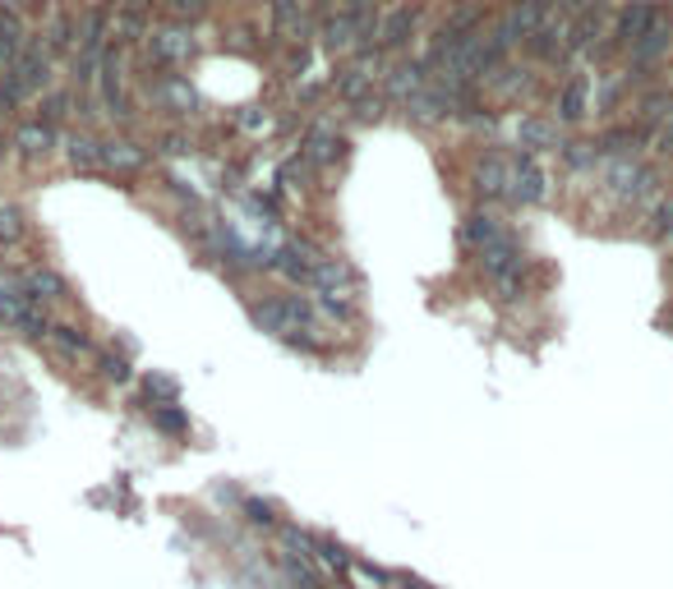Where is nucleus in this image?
<instances>
[{
    "label": "nucleus",
    "mask_w": 673,
    "mask_h": 589,
    "mask_svg": "<svg viewBox=\"0 0 673 589\" xmlns=\"http://www.w3.org/2000/svg\"><path fill=\"white\" fill-rule=\"evenodd\" d=\"M660 5H664V0H619V5H613V18H609V33L600 37V47H595L586 61H582V70L605 74L613 65H623V55L650 28V18H656Z\"/></svg>",
    "instance_id": "1"
},
{
    "label": "nucleus",
    "mask_w": 673,
    "mask_h": 589,
    "mask_svg": "<svg viewBox=\"0 0 673 589\" xmlns=\"http://www.w3.org/2000/svg\"><path fill=\"white\" fill-rule=\"evenodd\" d=\"M199 28H185V24H158L139 47H134V78L139 74H171V70H185L189 61L199 55Z\"/></svg>",
    "instance_id": "2"
},
{
    "label": "nucleus",
    "mask_w": 673,
    "mask_h": 589,
    "mask_svg": "<svg viewBox=\"0 0 673 589\" xmlns=\"http://www.w3.org/2000/svg\"><path fill=\"white\" fill-rule=\"evenodd\" d=\"M438 0H392L388 14H383V28H378V51L388 55H407L425 42V28H429V14H434Z\"/></svg>",
    "instance_id": "3"
},
{
    "label": "nucleus",
    "mask_w": 673,
    "mask_h": 589,
    "mask_svg": "<svg viewBox=\"0 0 673 589\" xmlns=\"http://www.w3.org/2000/svg\"><path fill=\"white\" fill-rule=\"evenodd\" d=\"M249 318H254L263 331H273V337H291L300 327H323L319 323V309H314V294H263V300H249Z\"/></svg>",
    "instance_id": "4"
},
{
    "label": "nucleus",
    "mask_w": 673,
    "mask_h": 589,
    "mask_svg": "<svg viewBox=\"0 0 673 589\" xmlns=\"http://www.w3.org/2000/svg\"><path fill=\"white\" fill-rule=\"evenodd\" d=\"M51 323H55V313L42 309V304H33L14 272H0V327L24 331L28 341H47Z\"/></svg>",
    "instance_id": "5"
},
{
    "label": "nucleus",
    "mask_w": 673,
    "mask_h": 589,
    "mask_svg": "<svg viewBox=\"0 0 673 589\" xmlns=\"http://www.w3.org/2000/svg\"><path fill=\"white\" fill-rule=\"evenodd\" d=\"M549 199H553V171L545 166V156L512 148L508 152V203L545 208Z\"/></svg>",
    "instance_id": "6"
},
{
    "label": "nucleus",
    "mask_w": 673,
    "mask_h": 589,
    "mask_svg": "<svg viewBox=\"0 0 673 589\" xmlns=\"http://www.w3.org/2000/svg\"><path fill=\"white\" fill-rule=\"evenodd\" d=\"M263 18H267V61H273V51H282V47L314 42L310 0H267Z\"/></svg>",
    "instance_id": "7"
},
{
    "label": "nucleus",
    "mask_w": 673,
    "mask_h": 589,
    "mask_svg": "<svg viewBox=\"0 0 673 589\" xmlns=\"http://www.w3.org/2000/svg\"><path fill=\"white\" fill-rule=\"evenodd\" d=\"M152 162H158V152H152L144 134H121V129L102 134V175L107 180H139Z\"/></svg>",
    "instance_id": "8"
},
{
    "label": "nucleus",
    "mask_w": 673,
    "mask_h": 589,
    "mask_svg": "<svg viewBox=\"0 0 673 589\" xmlns=\"http://www.w3.org/2000/svg\"><path fill=\"white\" fill-rule=\"evenodd\" d=\"M61 139L65 134L47 125V121H37V115H18V121L10 125V148H14V162L18 166H28V171H42L55 152H61Z\"/></svg>",
    "instance_id": "9"
},
{
    "label": "nucleus",
    "mask_w": 673,
    "mask_h": 589,
    "mask_svg": "<svg viewBox=\"0 0 673 589\" xmlns=\"http://www.w3.org/2000/svg\"><path fill=\"white\" fill-rule=\"evenodd\" d=\"M590 102H595V74L576 65V70L563 78V84H559V92H553L549 115H553V121H559L568 134H576V129L590 125V115H595Z\"/></svg>",
    "instance_id": "10"
},
{
    "label": "nucleus",
    "mask_w": 673,
    "mask_h": 589,
    "mask_svg": "<svg viewBox=\"0 0 673 589\" xmlns=\"http://www.w3.org/2000/svg\"><path fill=\"white\" fill-rule=\"evenodd\" d=\"M10 70H14V78H18V88L28 92V106H33V97H42V92L55 84V74H61V61H55V55L42 47V37L33 33Z\"/></svg>",
    "instance_id": "11"
},
{
    "label": "nucleus",
    "mask_w": 673,
    "mask_h": 589,
    "mask_svg": "<svg viewBox=\"0 0 673 589\" xmlns=\"http://www.w3.org/2000/svg\"><path fill=\"white\" fill-rule=\"evenodd\" d=\"M466 185L475 193V208H498V203H508V156L503 152H479L475 156V166L466 175Z\"/></svg>",
    "instance_id": "12"
},
{
    "label": "nucleus",
    "mask_w": 673,
    "mask_h": 589,
    "mask_svg": "<svg viewBox=\"0 0 673 589\" xmlns=\"http://www.w3.org/2000/svg\"><path fill=\"white\" fill-rule=\"evenodd\" d=\"M563 139H568V129L553 121L549 111H522V115H516V125H512V148L535 152V156L559 152Z\"/></svg>",
    "instance_id": "13"
},
{
    "label": "nucleus",
    "mask_w": 673,
    "mask_h": 589,
    "mask_svg": "<svg viewBox=\"0 0 673 589\" xmlns=\"http://www.w3.org/2000/svg\"><path fill=\"white\" fill-rule=\"evenodd\" d=\"M162 24L158 0H115V18H111V42L139 47L144 37Z\"/></svg>",
    "instance_id": "14"
},
{
    "label": "nucleus",
    "mask_w": 673,
    "mask_h": 589,
    "mask_svg": "<svg viewBox=\"0 0 673 589\" xmlns=\"http://www.w3.org/2000/svg\"><path fill=\"white\" fill-rule=\"evenodd\" d=\"M595 152H600V162H613V156H641L650 148V129L637 125V121H609L590 134Z\"/></svg>",
    "instance_id": "15"
},
{
    "label": "nucleus",
    "mask_w": 673,
    "mask_h": 589,
    "mask_svg": "<svg viewBox=\"0 0 673 589\" xmlns=\"http://www.w3.org/2000/svg\"><path fill=\"white\" fill-rule=\"evenodd\" d=\"M14 277H18V286H24V294H28L33 304H42V309H51V313L74 300V294H70V281H65L51 263H28V267H18Z\"/></svg>",
    "instance_id": "16"
},
{
    "label": "nucleus",
    "mask_w": 673,
    "mask_h": 589,
    "mask_svg": "<svg viewBox=\"0 0 673 589\" xmlns=\"http://www.w3.org/2000/svg\"><path fill=\"white\" fill-rule=\"evenodd\" d=\"M397 111L407 115L411 125H452V115H457V102H452V92L444 84H425L420 92H411L407 102H397Z\"/></svg>",
    "instance_id": "17"
},
{
    "label": "nucleus",
    "mask_w": 673,
    "mask_h": 589,
    "mask_svg": "<svg viewBox=\"0 0 673 589\" xmlns=\"http://www.w3.org/2000/svg\"><path fill=\"white\" fill-rule=\"evenodd\" d=\"M632 97H637V84H632V78L619 65L605 70V74H595V102H590L595 121H600V125L619 121V111H627Z\"/></svg>",
    "instance_id": "18"
},
{
    "label": "nucleus",
    "mask_w": 673,
    "mask_h": 589,
    "mask_svg": "<svg viewBox=\"0 0 673 589\" xmlns=\"http://www.w3.org/2000/svg\"><path fill=\"white\" fill-rule=\"evenodd\" d=\"M425 84H429V70H425V61H420V51L392 55L388 70H383V78H378V88L388 92V102H392V106H397V102H407V97L420 92Z\"/></svg>",
    "instance_id": "19"
},
{
    "label": "nucleus",
    "mask_w": 673,
    "mask_h": 589,
    "mask_svg": "<svg viewBox=\"0 0 673 589\" xmlns=\"http://www.w3.org/2000/svg\"><path fill=\"white\" fill-rule=\"evenodd\" d=\"M669 115H673V78H656V84L637 88V97L627 102V121H637L646 129L664 125Z\"/></svg>",
    "instance_id": "20"
},
{
    "label": "nucleus",
    "mask_w": 673,
    "mask_h": 589,
    "mask_svg": "<svg viewBox=\"0 0 673 589\" xmlns=\"http://www.w3.org/2000/svg\"><path fill=\"white\" fill-rule=\"evenodd\" d=\"M42 346H47L61 364H92V355H98V341H92L79 323H61V318L51 323V331H47Z\"/></svg>",
    "instance_id": "21"
},
{
    "label": "nucleus",
    "mask_w": 673,
    "mask_h": 589,
    "mask_svg": "<svg viewBox=\"0 0 673 589\" xmlns=\"http://www.w3.org/2000/svg\"><path fill=\"white\" fill-rule=\"evenodd\" d=\"M296 152L323 175V171H333L341 156H346V134H337L333 125H310V129L300 134V148Z\"/></svg>",
    "instance_id": "22"
},
{
    "label": "nucleus",
    "mask_w": 673,
    "mask_h": 589,
    "mask_svg": "<svg viewBox=\"0 0 673 589\" xmlns=\"http://www.w3.org/2000/svg\"><path fill=\"white\" fill-rule=\"evenodd\" d=\"M522 263H526V253H522V240H516L512 230H503L494 245H485V249L475 253V267L485 272V281H489V286H494V281H503L508 272H516Z\"/></svg>",
    "instance_id": "23"
},
{
    "label": "nucleus",
    "mask_w": 673,
    "mask_h": 589,
    "mask_svg": "<svg viewBox=\"0 0 673 589\" xmlns=\"http://www.w3.org/2000/svg\"><path fill=\"white\" fill-rule=\"evenodd\" d=\"M61 152L74 175H102V134L98 129H65Z\"/></svg>",
    "instance_id": "24"
},
{
    "label": "nucleus",
    "mask_w": 673,
    "mask_h": 589,
    "mask_svg": "<svg viewBox=\"0 0 673 589\" xmlns=\"http://www.w3.org/2000/svg\"><path fill=\"white\" fill-rule=\"evenodd\" d=\"M503 230L508 226H503V217H498L494 208H471L466 217H461V226H457V245L466 253H479L485 245H494Z\"/></svg>",
    "instance_id": "25"
},
{
    "label": "nucleus",
    "mask_w": 673,
    "mask_h": 589,
    "mask_svg": "<svg viewBox=\"0 0 673 589\" xmlns=\"http://www.w3.org/2000/svg\"><path fill=\"white\" fill-rule=\"evenodd\" d=\"M74 92L70 84H51L42 97H33V106H28V115H37V121H47V125H55V129H74Z\"/></svg>",
    "instance_id": "26"
},
{
    "label": "nucleus",
    "mask_w": 673,
    "mask_h": 589,
    "mask_svg": "<svg viewBox=\"0 0 673 589\" xmlns=\"http://www.w3.org/2000/svg\"><path fill=\"white\" fill-rule=\"evenodd\" d=\"M553 156H559V171L568 175V180H586V175L600 171V152H595V143L582 139V134H568Z\"/></svg>",
    "instance_id": "27"
},
{
    "label": "nucleus",
    "mask_w": 673,
    "mask_h": 589,
    "mask_svg": "<svg viewBox=\"0 0 673 589\" xmlns=\"http://www.w3.org/2000/svg\"><path fill=\"white\" fill-rule=\"evenodd\" d=\"M374 84H378V78H374L370 70H364L360 61H351V55H346V61L328 74V92L337 97V102H356V97H360V92H370Z\"/></svg>",
    "instance_id": "28"
},
{
    "label": "nucleus",
    "mask_w": 673,
    "mask_h": 589,
    "mask_svg": "<svg viewBox=\"0 0 673 589\" xmlns=\"http://www.w3.org/2000/svg\"><path fill=\"white\" fill-rule=\"evenodd\" d=\"M310 562L319 566L323 576H328V585L341 580V576H351V566H356V557L346 553V548H341L337 539H328V535H314V543H310Z\"/></svg>",
    "instance_id": "29"
},
{
    "label": "nucleus",
    "mask_w": 673,
    "mask_h": 589,
    "mask_svg": "<svg viewBox=\"0 0 673 589\" xmlns=\"http://www.w3.org/2000/svg\"><path fill=\"white\" fill-rule=\"evenodd\" d=\"M152 152L158 156H171V162H185V156H195L199 152V134L189 129V125H162L158 134H152Z\"/></svg>",
    "instance_id": "30"
},
{
    "label": "nucleus",
    "mask_w": 673,
    "mask_h": 589,
    "mask_svg": "<svg viewBox=\"0 0 673 589\" xmlns=\"http://www.w3.org/2000/svg\"><path fill=\"white\" fill-rule=\"evenodd\" d=\"M641 235L650 245H673V193H660V199L646 208Z\"/></svg>",
    "instance_id": "31"
},
{
    "label": "nucleus",
    "mask_w": 673,
    "mask_h": 589,
    "mask_svg": "<svg viewBox=\"0 0 673 589\" xmlns=\"http://www.w3.org/2000/svg\"><path fill=\"white\" fill-rule=\"evenodd\" d=\"M28 111V92L18 88V78H14V70H0V125H14L18 115Z\"/></svg>",
    "instance_id": "32"
},
{
    "label": "nucleus",
    "mask_w": 673,
    "mask_h": 589,
    "mask_svg": "<svg viewBox=\"0 0 673 589\" xmlns=\"http://www.w3.org/2000/svg\"><path fill=\"white\" fill-rule=\"evenodd\" d=\"M346 111H351V121H356V125H378L383 115L392 111V102H388V92H383V88L374 84L370 92H360L356 102H346Z\"/></svg>",
    "instance_id": "33"
},
{
    "label": "nucleus",
    "mask_w": 673,
    "mask_h": 589,
    "mask_svg": "<svg viewBox=\"0 0 673 589\" xmlns=\"http://www.w3.org/2000/svg\"><path fill=\"white\" fill-rule=\"evenodd\" d=\"M314 175H319V171L304 162L300 152H291V156H282V166H277V185H282L286 193H304V189L314 185Z\"/></svg>",
    "instance_id": "34"
},
{
    "label": "nucleus",
    "mask_w": 673,
    "mask_h": 589,
    "mask_svg": "<svg viewBox=\"0 0 673 589\" xmlns=\"http://www.w3.org/2000/svg\"><path fill=\"white\" fill-rule=\"evenodd\" d=\"M92 368H98V378H102L107 387H125V383L134 378L129 360H125V355H115V350H98V355H92Z\"/></svg>",
    "instance_id": "35"
},
{
    "label": "nucleus",
    "mask_w": 673,
    "mask_h": 589,
    "mask_svg": "<svg viewBox=\"0 0 673 589\" xmlns=\"http://www.w3.org/2000/svg\"><path fill=\"white\" fill-rule=\"evenodd\" d=\"M144 397L152 405H180V383L166 378V373H148V378H144Z\"/></svg>",
    "instance_id": "36"
},
{
    "label": "nucleus",
    "mask_w": 673,
    "mask_h": 589,
    "mask_svg": "<svg viewBox=\"0 0 673 589\" xmlns=\"http://www.w3.org/2000/svg\"><path fill=\"white\" fill-rule=\"evenodd\" d=\"M152 424L162 428L171 438H189V415L180 405H152Z\"/></svg>",
    "instance_id": "37"
},
{
    "label": "nucleus",
    "mask_w": 673,
    "mask_h": 589,
    "mask_svg": "<svg viewBox=\"0 0 673 589\" xmlns=\"http://www.w3.org/2000/svg\"><path fill=\"white\" fill-rule=\"evenodd\" d=\"M245 521L249 525H263V529H277V506L273 502H263V498H245Z\"/></svg>",
    "instance_id": "38"
},
{
    "label": "nucleus",
    "mask_w": 673,
    "mask_h": 589,
    "mask_svg": "<svg viewBox=\"0 0 673 589\" xmlns=\"http://www.w3.org/2000/svg\"><path fill=\"white\" fill-rule=\"evenodd\" d=\"M646 152H656V162H673V115L664 125L650 129V148Z\"/></svg>",
    "instance_id": "39"
},
{
    "label": "nucleus",
    "mask_w": 673,
    "mask_h": 589,
    "mask_svg": "<svg viewBox=\"0 0 673 589\" xmlns=\"http://www.w3.org/2000/svg\"><path fill=\"white\" fill-rule=\"evenodd\" d=\"M10 162H14V148H10V129L0 125V171H5Z\"/></svg>",
    "instance_id": "40"
},
{
    "label": "nucleus",
    "mask_w": 673,
    "mask_h": 589,
    "mask_svg": "<svg viewBox=\"0 0 673 589\" xmlns=\"http://www.w3.org/2000/svg\"><path fill=\"white\" fill-rule=\"evenodd\" d=\"M392 589H425V585L411 580V576H397V580H392Z\"/></svg>",
    "instance_id": "41"
}]
</instances>
